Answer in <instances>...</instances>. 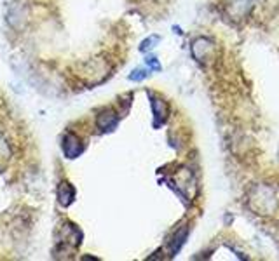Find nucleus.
I'll list each match as a JSON object with an SVG mask.
<instances>
[{"instance_id":"7","label":"nucleus","mask_w":279,"mask_h":261,"mask_svg":"<svg viewBox=\"0 0 279 261\" xmlns=\"http://www.w3.org/2000/svg\"><path fill=\"white\" fill-rule=\"evenodd\" d=\"M145 66H147L150 72H161L162 70V65L159 63L157 56H154V54H148L145 57Z\"/></svg>"},{"instance_id":"2","label":"nucleus","mask_w":279,"mask_h":261,"mask_svg":"<svg viewBox=\"0 0 279 261\" xmlns=\"http://www.w3.org/2000/svg\"><path fill=\"white\" fill-rule=\"evenodd\" d=\"M119 126V113L112 108H103L96 115V127L101 132H110Z\"/></svg>"},{"instance_id":"1","label":"nucleus","mask_w":279,"mask_h":261,"mask_svg":"<svg viewBox=\"0 0 279 261\" xmlns=\"http://www.w3.org/2000/svg\"><path fill=\"white\" fill-rule=\"evenodd\" d=\"M61 152H63V155L66 158H70V160H72V158H77L84 152L81 138H79L75 132L68 131L63 136V139H61Z\"/></svg>"},{"instance_id":"5","label":"nucleus","mask_w":279,"mask_h":261,"mask_svg":"<svg viewBox=\"0 0 279 261\" xmlns=\"http://www.w3.org/2000/svg\"><path fill=\"white\" fill-rule=\"evenodd\" d=\"M159 42H161V37H159V35H150L148 38H145V41L140 44V52L152 51Z\"/></svg>"},{"instance_id":"4","label":"nucleus","mask_w":279,"mask_h":261,"mask_svg":"<svg viewBox=\"0 0 279 261\" xmlns=\"http://www.w3.org/2000/svg\"><path fill=\"white\" fill-rule=\"evenodd\" d=\"M150 106H152V113H154V127H161L166 121V105L164 101L157 99V98H150Z\"/></svg>"},{"instance_id":"3","label":"nucleus","mask_w":279,"mask_h":261,"mask_svg":"<svg viewBox=\"0 0 279 261\" xmlns=\"http://www.w3.org/2000/svg\"><path fill=\"white\" fill-rule=\"evenodd\" d=\"M75 187L70 181H61L58 185V190H56V195H58V202H60L61 207H68L72 202L75 200Z\"/></svg>"},{"instance_id":"6","label":"nucleus","mask_w":279,"mask_h":261,"mask_svg":"<svg viewBox=\"0 0 279 261\" xmlns=\"http://www.w3.org/2000/svg\"><path fill=\"white\" fill-rule=\"evenodd\" d=\"M148 75H150L148 68H135L129 75H127V78H129L131 82H143Z\"/></svg>"}]
</instances>
